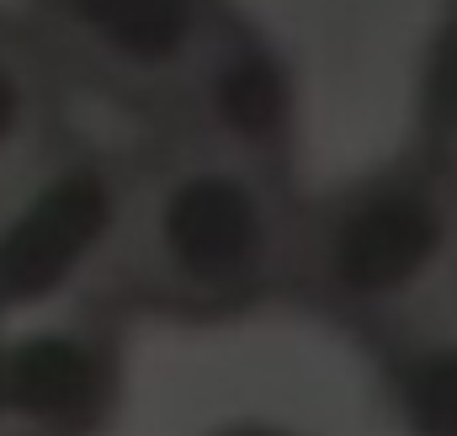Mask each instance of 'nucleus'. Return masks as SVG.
<instances>
[{"label": "nucleus", "instance_id": "nucleus-1", "mask_svg": "<svg viewBox=\"0 0 457 436\" xmlns=\"http://www.w3.org/2000/svg\"><path fill=\"white\" fill-rule=\"evenodd\" d=\"M298 203L293 171L154 133L128 165V203L91 309L213 330L282 304Z\"/></svg>", "mask_w": 457, "mask_h": 436}, {"label": "nucleus", "instance_id": "nucleus-2", "mask_svg": "<svg viewBox=\"0 0 457 436\" xmlns=\"http://www.w3.org/2000/svg\"><path fill=\"white\" fill-rule=\"evenodd\" d=\"M453 250V187L404 144L383 165L298 203L282 304L372 356L431 309Z\"/></svg>", "mask_w": 457, "mask_h": 436}, {"label": "nucleus", "instance_id": "nucleus-3", "mask_svg": "<svg viewBox=\"0 0 457 436\" xmlns=\"http://www.w3.org/2000/svg\"><path fill=\"white\" fill-rule=\"evenodd\" d=\"M133 155L59 144L0 197V335L91 304L112 256Z\"/></svg>", "mask_w": 457, "mask_h": 436}, {"label": "nucleus", "instance_id": "nucleus-4", "mask_svg": "<svg viewBox=\"0 0 457 436\" xmlns=\"http://www.w3.org/2000/svg\"><path fill=\"white\" fill-rule=\"evenodd\" d=\"M239 0H27V38L144 122H160Z\"/></svg>", "mask_w": 457, "mask_h": 436}, {"label": "nucleus", "instance_id": "nucleus-5", "mask_svg": "<svg viewBox=\"0 0 457 436\" xmlns=\"http://www.w3.org/2000/svg\"><path fill=\"white\" fill-rule=\"evenodd\" d=\"M303 128V91L287 48L239 5L224 32L208 43L181 96L154 122L160 138L208 144L255 165L293 171Z\"/></svg>", "mask_w": 457, "mask_h": 436}, {"label": "nucleus", "instance_id": "nucleus-6", "mask_svg": "<svg viewBox=\"0 0 457 436\" xmlns=\"http://www.w3.org/2000/svg\"><path fill=\"white\" fill-rule=\"evenodd\" d=\"M367 362L399 436H457V325L420 314Z\"/></svg>", "mask_w": 457, "mask_h": 436}, {"label": "nucleus", "instance_id": "nucleus-7", "mask_svg": "<svg viewBox=\"0 0 457 436\" xmlns=\"http://www.w3.org/2000/svg\"><path fill=\"white\" fill-rule=\"evenodd\" d=\"M64 144L59 75L27 32L0 27V197H11Z\"/></svg>", "mask_w": 457, "mask_h": 436}, {"label": "nucleus", "instance_id": "nucleus-8", "mask_svg": "<svg viewBox=\"0 0 457 436\" xmlns=\"http://www.w3.org/2000/svg\"><path fill=\"white\" fill-rule=\"evenodd\" d=\"M457 197V16H442L415 64V112L404 138Z\"/></svg>", "mask_w": 457, "mask_h": 436}, {"label": "nucleus", "instance_id": "nucleus-9", "mask_svg": "<svg viewBox=\"0 0 457 436\" xmlns=\"http://www.w3.org/2000/svg\"><path fill=\"white\" fill-rule=\"evenodd\" d=\"M208 436H303V432L287 426V421H271V415H228Z\"/></svg>", "mask_w": 457, "mask_h": 436}, {"label": "nucleus", "instance_id": "nucleus-10", "mask_svg": "<svg viewBox=\"0 0 457 436\" xmlns=\"http://www.w3.org/2000/svg\"><path fill=\"white\" fill-rule=\"evenodd\" d=\"M426 320H442V325H457V250H453V261H447V272H442V282H436V298H431Z\"/></svg>", "mask_w": 457, "mask_h": 436}, {"label": "nucleus", "instance_id": "nucleus-11", "mask_svg": "<svg viewBox=\"0 0 457 436\" xmlns=\"http://www.w3.org/2000/svg\"><path fill=\"white\" fill-rule=\"evenodd\" d=\"M442 16H457V0H442Z\"/></svg>", "mask_w": 457, "mask_h": 436}]
</instances>
